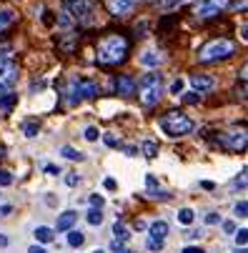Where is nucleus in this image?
Returning a JSON list of instances; mask_svg holds the SVG:
<instances>
[{
    "label": "nucleus",
    "instance_id": "obj_1",
    "mask_svg": "<svg viewBox=\"0 0 248 253\" xmlns=\"http://www.w3.org/2000/svg\"><path fill=\"white\" fill-rule=\"evenodd\" d=\"M128 55V41L123 35H105L98 43V63L103 65H118Z\"/></svg>",
    "mask_w": 248,
    "mask_h": 253
},
{
    "label": "nucleus",
    "instance_id": "obj_2",
    "mask_svg": "<svg viewBox=\"0 0 248 253\" xmlns=\"http://www.w3.org/2000/svg\"><path fill=\"white\" fill-rule=\"evenodd\" d=\"M100 95V85L98 81L93 78H70L68 81V90H65V98L70 105H78L81 100L85 98H98Z\"/></svg>",
    "mask_w": 248,
    "mask_h": 253
},
{
    "label": "nucleus",
    "instance_id": "obj_3",
    "mask_svg": "<svg viewBox=\"0 0 248 253\" xmlns=\"http://www.w3.org/2000/svg\"><path fill=\"white\" fill-rule=\"evenodd\" d=\"M63 10L70 18V23H78V25H93L95 20L93 0H63Z\"/></svg>",
    "mask_w": 248,
    "mask_h": 253
},
{
    "label": "nucleus",
    "instance_id": "obj_4",
    "mask_svg": "<svg viewBox=\"0 0 248 253\" xmlns=\"http://www.w3.org/2000/svg\"><path fill=\"white\" fill-rule=\"evenodd\" d=\"M236 53V43L228 41V38H218V41H210L206 43L201 50H198V60L201 63H218V60H226Z\"/></svg>",
    "mask_w": 248,
    "mask_h": 253
},
{
    "label": "nucleus",
    "instance_id": "obj_5",
    "mask_svg": "<svg viewBox=\"0 0 248 253\" xmlns=\"http://www.w3.org/2000/svg\"><path fill=\"white\" fill-rule=\"evenodd\" d=\"M138 90V98L143 105H156L161 98H163V81L158 73H151V76H143L140 83L135 85Z\"/></svg>",
    "mask_w": 248,
    "mask_h": 253
},
{
    "label": "nucleus",
    "instance_id": "obj_6",
    "mask_svg": "<svg viewBox=\"0 0 248 253\" xmlns=\"http://www.w3.org/2000/svg\"><path fill=\"white\" fill-rule=\"evenodd\" d=\"M161 130L165 135H170V138H181V135H188L193 130V121L188 116H183V113L173 111V113H165L161 118Z\"/></svg>",
    "mask_w": 248,
    "mask_h": 253
},
{
    "label": "nucleus",
    "instance_id": "obj_7",
    "mask_svg": "<svg viewBox=\"0 0 248 253\" xmlns=\"http://www.w3.org/2000/svg\"><path fill=\"white\" fill-rule=\"evenodd\" d=\"M18 83V63L10 55H0V95L13 93Z\"/></svg>",
    "mask_w": 248,
    "mask_h": 253
},
{
    "label": "nucleus",
    "instance_id": "obj_8",
    "mask_svg": "<svg viewBox=\"0 0 248 253\" xmlns=\"http://www.w3.org/2000/svg\"><path fill=\"white\" fill-rule=\"evenodd\" d=\"M226 5H228V0H198L196 3V15L198 18H216V15H221L223 10H226Z\"/></svg>",
    "mask_w": 248,
    "mask_h": 253
},
{
    "label": "nucleus",
    "instance_id": "obj_9",
    "mask_svg": "<svg viewBox=\"0 0 248 253\" xmlns=\"http://www.w3.org/2000/svg\"><path fill=\"white\" fill-rule=\"evenodd\" d=\"M191 85L196 88V93H208L216 88V78L206 76V73H196V76H191Z\"/></svg>",
    "mask_w": 248,
    "mask_h": 253
},
{
    "label": "nucleus",
    "instance_id": "obj_10",
    "mask_svg": "<svg viewBox=\"0 0 248 253\" xmlns=\"http://www.w3.org/2000/svg\"><path fill=\"white\" fill-rule=\"evenodd\" d=\"M246 133L241 130V133H223L221 135V143H223V146L226 148H231V151H243L246 148Z\"/></svg>",
    "mask_w": 248,
    "mask_h": 253
},
{
    "label": "nucleus",
    "instance_id": "obj_11",
    "mask_svg": "<svg viewBox=\"0 0 248 253\" xmlns=\"http://www.w3.org/2000/svg\"><path fill=\"white\" fill-rule=\"evenodd\" d=\"M138 5V0H108V10L113 15H128Z\"/></svg>",
    "mask_w": 248,
    "mask_h": 253
},
{
    "label": "nucleus",
    "instance_id": "obj_12",
    "mask_svg": "<svg viewBox=\"0 0 248 253\" xmlns=\"http://www.w3.org/2000/svg\"><path fill=\"white\" fill-rule=\"evenodd\" d=\"M135 85H138V81H135L133 76H118V81H116V90H118V95H123V98L133 95V93H135Z\"/></svg>",
    "mask_w": 248,
    "mask_h": 253
},
{
    "label": "nucleus",
    "instance_id": "obj_13",
    "mask_svg": "<svg viewBox=\"0 0 248 253\" xmlns=\"http://www.w3.org/2000/svg\"><path fill=\"white\" fill-rule=\"evenodd\" d=\"M140 65H146V68H158L161 63H163V55H161V50H156V48H148V50H143L140 53Z\"/></svg>",
    "mask_w": 248,
    "mask_h": 253
},
{
    "label": "nucleus",
    "instance_id": "obj_14",
    "mask_svg": "<svg viewBox=\"0 0 248 253\" xmlns=\"http://www.w3.org/2000/svg\"><path fill=\"white\" fill-rule=\"evenodd\" d=\"M76 221H78V213H76V211H65V213H60V218H58V231H70Z\"/></svg>",
    "mask_w": 248,
    "mask_h": 253
},
{
    "label": "nucleus",
    "instance_id": "obj_15",
    "mask_svg": "<svg viewBox=\"0 0 248 253\" xmlns=\"http://www.w3.org/2000/svg\"><path fill=\"white\" fill-rule=\"evenodd\" d=\"M165 236H168V223H165V221H153V223H151V238L163 241Z\"/></svg>",
    "mask_w": 248,
    "mask_h": 253
},
{
    "label": "nucleus",
    "instance_id": "obj_16",
    "mask_svg": "<svg viewBox=\"0 0 248 253\" xmlns=\"http://www.w3.org/2000/svg\"><path fill=\"white\" fill-rule=\"evenodd\" d=\"M15 18H18V15H15L10 8H3V10H0V33H3L8 25H13V23H15Z\"/></svg>",
    "mask_w": 248,
    "mask_h": 253
},
{
    "label": "nucleus",
    "instance_id": "obj_17",
    "mask_svg": "<svg viewBox=\"0 0 248 253\" xmlns=\"http://www.w3.org/2000/svg\"><path fill=\"white\" fill-rule=\"evenodd\" d=\"M35 238H38V243H50V241L55 238V231L41 226V228H35Z\"/></svg>",
    "mask_w": 248,
    "mask_h": 253
},
{
    "label": "nucleus",
    "instance_id": "obj_18",
    "mask_svg": "<svg viewBox=\"0 0 248 253\" xmlns=\"http://www.w3.org/2000/svg\"><path fill=\"white\" fill-rule=\"evenodd\" d=\"M113 233L118 236V243H123V241L130 238V231H128V226H125L123 221H116V223H113Z\"/></svg>",
    "mask_w": 248,
    "mask_h": 253
},
{
    "label": "nucleus",
    "instance_id": "obj_19",
    "mask_svg": "<svg viewBox=\"0 0 248 253\" xmlns=\"http://www.w3.org/2000/svg\"><path fill=\"white\" fill-rule=\"evenodd\" d=\"M60 156H65L68 161H85V156H83L81 151H76L73 146H63V148H60Z\"/></svg>",
    "mask_w": 248,
    "mask_h": 253
},
{
    "label": "nucleus",
    "instance_id": "obj_20",
    "mask_svg": "<svg viewBox=\"0 0 248 253\" xmlns=\"http://www.w3.org/2000/svg\"><path fill=\"white\" fill-rule=\"evenodd\" d=\"M158 151H161V148H158L156 140H143V156H146V158H156Z\"/></svg>",
    "mask_w": 248,
    "mask_h": 253
},
{
    "label": "nucleus",
    "instance_id": "obj_21",
    "mask_svg": "<svg viewBox=\"0 0 248 253\" xmlns=\"http://www.w3.org/2000/svg\"><path fill=\"white\" fill-rule=\"evenodd\" d=\"M68 243L73 246V248H81V246L85 243V233H81V231H70V233H68Z\"/></svg>",
    "mask_w": 248,
    "mask_h": 253
},
{
    "label": "nucleus",
    "instance_id": "obj_22",
    "mask_svg": "<svg viewBox=\"0 0 248 253\" xmlns=\"http://www.w3.org/2000/svg\"><path fill=\"white\" fill-rule=\"evenodd\" d=\"M85 218H88L90 226H100V223H103V213H100V208H90Z\"/></svg>",
    "mask_w": 248,
    "mask_h": 253
},
{
    "label": "nucleus",
    "instance_id": "obj_23",
    "mask_svg": "<svg viewBox=\"0 0 248 253\" xmlns=\"http://www.w3.org/2000/svg\"><path fill=\"white\" fill-rule=\"evenodd\" d=\"M193 218H196V213H193L191 208H181V211H178V221H181L183 226H191Z\"/></svg>",
    "mask_w": 248,
    "mask_h": 253
},
{
    "label": "nucleus",
    "instance_id": "obj_24",
    "mask_svg": "<svg viewBox=\"0 0 248 253\" xmlns=\"http://www.w3.org/2000/svg\"><path fill=\"white\" fill-rule=\"evenodd\" d=\"M15 100H18V95H15V93H5V95H0V108H3V111H10Z\"/></svg>",
    "mask_w": 248,
    "mask_h": 253
},
{
    "label": "nucleus",
    "instance_id": "obj_25",
    "mask_svg": "<svg viewBox=\"0 0 248 253\" xmlns=\"http://www.w3.org/2000/svg\"><path fill=\"white\" fill-rule=\"evenodd\" d=\"M146 186H148V196L153 198V196L158 193V180H156V175H151V173L146 175Z\"/></svg>",
    "mask_w": 248,
    "mask_h": 253
},
{
    "label": "nucleus",
    "instance_id": "obj_26",
    "mask_svg": "<svg viewBox=\"0 0 248 253\" xmlns=\"http://www.w3.org/2000/svg\"><path fill=\"white\" fill-rule=\"evenodd\" d=\"M98 138H100V130H98L95 126H88V128H85V140L93 143V140H98Z\"/></svg>",
    "mask_w": 248,
    "mask_h": 253
},
{
    "label": "nucleus",
    "instance_id": "obj_27",
    "mask_svg": "<svg viewBox=\"0 0 248 253\" xmlns=\"http://www.w3.org/2000/svg\"><path fill=\"white\" fill-rule=\"evenodd\" d=\"M38 130H41L38 123H25V135L28 138H35V135H38Z\"/></svg>",
    "mask_w": 248,
    "mask_h": 253
},
{
    "label": "nucleus",
    "instance_id": "obj_28",
    "mask_svg": "<svg viewBox=\"0 0 248 253\" xmlns=\"http://www.w3.org/2000/svg\"><path fill=\"white\" fill-rule=\"evenodd\" d=\"M181 95H183V100L191 103V105H193V103H201V93H196V90H191V93H181Z\"/></svg>",
    "mask_w": 248,
    "mask_h": 253
},
{
    "label": "nucleus",
    "instance_id": "obj_29",
    "mask_svg": "<svg viewBox=\"0 0 248 253\" xmlns=\"http://www.w3.org/2000/svg\"><path fill=\"white\" fill-rule=\"evenodd\" d=\"M161 3H163V8H165V10H173V8H178V5L188 3V0H161Z\"/></svg>",
    "mask_w": 248,
    "mask_h": 253
},
{
    "label": "nucleus",
    "instance_id": "obj_30",
    "mask_svg": "<svg viewBox=\"0 0 248 253\" xmlns=\"http://www.w3.org/2000/svg\"><path fill=\"white\" fill-rule=\"evenodd\" d=\"M103 140H105V146H111V148H118V146H121L118 138H116L113 133H105V135H103Z\"/></svg>",
    "mask_w": 248,
    "mask_h": 253
},
{
    "label": "nucleus",
    "instance_id": "obj_31",
    "mask_svg": "<svg viewBox=\"0 0 248 253\" xmlns=\"http://www.w3.org/2000/svg\"><path fill=\"white\" fill-rule=\"evenodd\" d=\"M0 186H13V175L8 173V170H0Z\"/></svg>",
    "mask_w": 248,
    "mask_h": 253
},
{
    "label": "nucleus",
    "instance_id": "obj_32",
    "mask_svg": "<svg viewBox=\"0 0 248 253\" xmlns=\"http://www.w3.org/2000/svg\"><path fill=\"white\" fill-rule=\"evenodd\" d=\"M146 246H148V251H163V241L151 238V236H148V243H146Z\"/></svg>",
    "mask_w": 248,
    "mask_h": 253
},
{
    "label": "nucleus",
    "instance_id": "obj_33",
    "mask_svg": "<svg viewBox=\"0 0 248 253\" xmlns=\"http://www.w3.org/2000/svg\"><path fill=\"white\" fill-rule=\"evenodd\" d=\"M170 93H173V95H181V93H183V81H181V78L170 83Z\"/></svg>",
    "mask_w": 248,
    "mask_h": 253
},
{
    "label": "nucleus",
    "instance_id": "obj_34",
    "mask_svg": "<svg viewBox=\"0 0 248 253\" xmlns=\"http://www.w3.org/2000/svg\"><path fill=\"white\" fill-rule=\"evenodd\" d=\"M246 213H248V203H246V201H241V203L236 206V215H241V218H246Z\"/></svg>",
    "mask_w": 248,
    "mask_h": 253
},
{
    "label": "nucleus",
    "instance_id": "obj_35",
    "mask_svg": "<svg viewBox=\"0 0 248 253\" xmlns=\"http://www.w3.org/2000/svg\"><path fill=\"white\" fill-rule=\"evenodd\" d=\"M78 180H81V178H78L76 173H68V175H65V183H68L70 188H73V186H78Z\"/></svg>",
    "mask_w": 248,
    "mask_h": 253
},
{
    "label": "nucleus",
    "instance_id": "obj_36",
    "mask_svg": "<svg viewBox=\"0 0 248 253\" xmlns=\"http://www.w3.org/2000/svg\"><path fill=\"white\" fill-rule=\"evenodd\" d=\"M103 203H105L103 196H90V206H93V208H103Z\"/></svg>",
    "mask_w": 248,
    "mask_h": 253
},
{
    "label": "nucleus",
    "instance_id": "obj_37",
    "mask_svg": "<svg viewBox=\"0 0 248 253\" xmlns=\"http://www.w3.org/2000/svg\"><path fill=\"white\" fill-rule=\"evenodd\" d=\"M246 236H248V233H246V228H241V231H238V233H236V243H238V246H241V248H243V246H246Z\"/></svg>",
    "mask_w": 248,
    "mask_h": 253
},
{
    "label": "nucleus",
    "instance_id": "obj_38",
    "mask_svg": "<svg viewBox=\"0 0 248 253\" xmlns=\"http://www.w3.org/2000/svg\"><path fill=\"white\" fill-rule=\"evenodd\" d=\"M218 221H221V215H216V213H208V215H206V223H208V226H216Z\"/></svg>",
    "mask_w": 248,
    "mask_h": 253
},
{
    "label": "nucleus",
    "instance_id": "obj_39",
    "mask_svg": "<svg viewBox=\"0 0 248 253\" xmlns=\"http://www.w3.org/2000/svg\"><path fill=\"white\" fill-rule=\"evenodd\" d=\"M103 186L108 188V191H116V186H118V183H116L113 178H105V180H103Z\"/></svg>",
    "mask_w": 248,
    "mask_h": 253
},
{
    "label": "nucleus",
    "instance_id": "obj_40",
    "mask_svg": "<svg viewBox=\"0 0 248 253\" xmlns=\"http://www.w3.org/2000/svg\"><path fill=\"white\" fill-rule=\"evenodd\" d=\"M223 231H226V233H236V223H233V221H226V223H223Z\"/></svg>",
    "mask_w": 248,
    "mask_h": 253
},
{
    "label": "nucleus",
    "instance_id": "obj_41",
    "mask_svg": "<svg viewBox=\"0 0 248 253\" xmlns=\"http://www.w3.org/2000/svg\"><path fill=\"white\" fill-rule=\"evenodd\" d=\"M13 213V206H0V218H3V215H10Z\"/></svg>",
    "mask_w": 248,
    "mask_h": 253
},
{
    "label": "nucleus",
    "instance_id": "obj_42",
    "mask_svg": "<svg viewBox=\"0 0 248 253\" xmlns=\"http://www.w3.org/2000/svg\"><path fill=\"white\" fill-rule=\"evenodd\" d=\"M183 253H203V248H198V246H186Z\"/></svg>",
    "mask_w": 248,
    "mask_h": 253
},
{
    "label": "nucleus",
    "instance_id": "obj_43",
    "mask_svg": "<svg viewBox=\"0 0 248 253\" xmlns=\"http://www.w3.org/2000/svg\"><path fill=\"white\" fill-rule=\"evenodd\" d=\"M123 153H125V156H135V153H138V148H135V146H125V148H123Z\"/></svg>",
    "mask_w": 248,
    "mask_h": 253
},
{
    "label": "nucleus",
    "instance_id": "obj_44",
    "mask_svg": "<svg viewBox=\"0 0 248 253\" xmlns=\"http://www.w3.org/2000/svg\"><path fill=\"white\" fill-rule=\"evenodd\" d=\"M45 170H48L50 175H60V168H55V166H45Z\"/></svg>",
    "mask_w": 248,
    "mask_h": 253
},
{
    "label": "nucleus",
    "instance_id": "obj_45",
    "mask_svg": "<svg viewBox=\"0 0 248 253\" xmlns=\"http://www.w3.org/2000/svg\"><path fill=\"white\" fill-rule=\"evenodd\" d=\"M28 253H45V248H41V246H30Z\"/></svg>",
    "mask_w": 248,
    "mask_h": 253
},
{
    "label": "nucleus",
    "instance_id": "obj_46",
    "mask_svg": "<svg viewBox=\"0 0 248 253\" xmlns=\"http://www.w3.org/2000/svg\"><path fill=\"white\" fill-rule=\"evenodd\" d=\"M201 188H206V191H213V183H210V180H203Z\"/></svg>",
    "mask_w": 248,
    "mask_h": 253
},
{
    "label": "nucleus",
    "instance_id": "obj_47",
    "mask_svg": "<svg viewBox=\"0 0 248 253\" xmlns=\"http://www.w3.org/2000/svg\"><path fill=\"white\" fill-rule=\"evenodd\" d=\"M111 248H113V251H123V243H118V241H113V243H111Z\"/></svg>",
    "mask_w": 248,
    "mask_h": 253
},
{
    "label": "nucleus",
    "instance_id": "obj_48",
    "mask_svg": "<svg viewBox=\"0 0 248 253\" xmlns=\"http://www.w3.org/2000/svg\"><path fill=\"white\" fill-rule=\"evenodd\" d=\"M5 246H8V238H5L3 233H0V248H5Z\"/></svg>",
    "mask_w": 248,
    "mask_h": 253
},
{
    "label": "nucleus",
    "instance_id": "obj_49",
    "mask_svg": "<svg viewBox=\"0 0 248 253\" xmlns=\"http://www.w3.org/2000/svg\"><path fill=\"white\" fill-rule=\"evenodd\" d=\"M3 156H5V151H3V148H0V158H3Z\"/></svg>",
    "mask_w": 248,
    "mask_h": 253
},
{
    "label": "nucleus",
    "instance_id": "obj_50",
    "mask_svg": "<svg viewBox=\"0 0 248 253\" xmlns=\"http://www.w3.org/2000/svg\"><path fill=\"white\" fill-rule=\"evenodd\" d=\"M236 253H246V248H241V251H236Z\"/></svg>",
    "mask_w": 248,
    "mask_h": 253
},
{
    "label": "nucleus",
    "instance_id": "obj_51",
    "mask_svg": "<svg viewBox=\"0 0 248 253\" xmlns=\"http://www.w3.org/2000/svg\"><path fill=\"white\" fill-rule=\"evenodd\" d=\"M146 3H156V0H146Z\"/></svg>",
    "mask_w": 248,
    "mask_h": 253
},
{
    "label": "nucleus",
    "instance_id": "obj_52",
    "mask_svg": "<svg viewBox=\"0 0 248 253\" xmlns=\"http://www.w3.org/2000/svg\"><path fill=\"white\" fill-rule=\"evenodd\" d=\"M93 253H103V251H93Z\"/></svg>",
    "mask_w": 248,
    "mask_h": 253
},
{
    "label": "nucleus",
    "instance_id": "obj_53",
    "mask_svg": "<svg viewBox=\"0 0 248 253\" xmlns=\"http://www.w3.org/2000/svg\"><path fill=\"white\" fill-rule=\"evenodd\" d=\"M125 253H128V251H125Z\"/></svg>",
    "mask_w": 248,
    "mask_h": 253
}]
</instances>
